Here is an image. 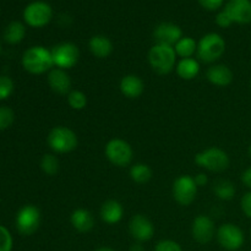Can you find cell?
<instances>
[{
    "instance_id": "cell-1",
    "label": "cell",
    "mask_w": 251,
    "mask_h": 251,
    "mask_svg": "<svg viewBox=\"0 0 251 251\" xmlns=\"http://www.w3.org/2000/svg\"><path fill=\"white\" fill-rule=\"evenodd\" d=\"M22 66L27 73L33 75L49 73L54 66L51 51L42 46L31 47L24 53Z\"/></svg>"
},
{
    "instance_id": "cell-2",
    "label": "cell",
    "mask_w": 251,
    "mask_h": 251,
    "mask_svg": "<svg viewBox=\"0 0 251 251\" xmlns=\"http://www.w3.org/2000/svg\"><path fill=\"white\" fill-rule=\"evenodd\" d=\"M48 146L54 153L64 154L70 153L77 147L78 139L77 135L70 127L64 126V125H58L54 126L49 131L48 137H47Z\"/></svg>"
},
{
    "instance_id": "cell-3",
    "label": "cell",
    "mask_w": 251,
    "mask_h": 251,
    "mask_svg": "<svg viewBox=\"0 0 251 251\" xmlns=\"http://www.w3.org/2000/svg\"><path fill=\"white\" fill-rule=\"evenodd\" d=\"M195 163L201 168L213 173H222L227 171L230 164L229 156L220 147H208L195 154Z\"/></svg>"
},
{
    "instance_id": "cell-4",
    "label": "cell",
    "mask_w": 251,
    "mask_h": 251,
    "mask_svg": "<svg viewBox=\"0 0 251 251\" xmlns=\"http://www.w3.org/2000/svg\"><path fill=\"white\" fill-rule=\"evenodd\" d=\"M226 51V41L221 34L211 32L205 34L198 43V58L201 61L212 64L222 58Z\"/></svg>"
},
{
    "instance_id": "cell-5",
    "label": "cell",
    "mask_w": 251,
    "mask_h": 251,
    "mask_svg": "<svg viewBox=\"0 0 251 251\" xmlns=\"http://www.w3.org/2000/svg\"><path fill=\"white\" fill-rule=\"evenodd\" d=\"M149 63L153 71L159 75H167L176 65V54L174 47L154 44L149 51Z\"/></svg>"
},
{
    "instance_id": "cell-6",
    "label": "cell",
    "mask_w": 251,
    "mask_h": 251,
    "mask_svg": "<svg viewBox=\"0 0 251 251\" xmlns=\"http://www.w3.org/2000/svg\"><path fill=\"white\" fill-rule=\"evenodd\" d=\"M104 154L108 161L114 166L124 168L130 166L134 157L131 145L123 139H112L104 147Z\"/></svg>"
},
{
    "instance_id": "cell-7",
    "label": "cell",
    "mask_w": 251,
    "mask_h": 251,
    "mask_svg": "<svg viewBox=\"0 0 251 251\" xmlns=\"http://www.w3.org/2000/svg\"><path fill=\"white\" fill-rule=\"evenodd\" d=\"M198 185L193 176L184 174L178 176L172 185L173 199L181 206H189L195 201L198 195Z\"/></svg>"
},
{
    "instance_id": "cell-8",
    "label": "cell",
    "mask_w": 251,
    "mask_h": 251,
    "mask_svg": "<svg viewBox=\"0 0 251 251\" xmlns=\"http://www.w3.org/2000/svg\"><path fill=\"white\" fill-rule=\"evenodd\" d=\"M51 56H53V63L55 68L69 70L74 68L78 63L80 59V50L77 46L71 42H64L58 44L50 49Z\"/></svg>"
},
{
    "instance_id": "cell-9",
    "label": "cell",
    "mask_w": 251,
    "mask_h": 251,
    "mask_svg": "<svg viewBox=\"0 0 251 251\" xmlns=\"http://www.w3.org/2000/svg\"><path fill=\"white\" fill-rule=\"evenodd\" d=\"M53 17L51 6L46 1H33L26 6L24 11V19L28 26L44 27L50 22Z\"/></svg>"
},
{
    "instance_id": "cell-10",
    "label": "cell",
    "mask_w": 251,
    "mask_h": 251,
    "mask_svg": "<svg viewBox=\"0 0 251 251\" xmlns=\"http://www.w3.org/2000/svg\"><path fill=\"white\" fill-rule=\"evenodd\" d=\"M216 238L218 244L228 251L239 250L245 242L244 232L233 223H225L221 226L216 233Z\"/></svg>"
},
{
    "instance_id": "cell-11",
    "label": "cell",
    "mask_w": 251,
    "mask_h": 251,
    "mask_svg": "<svg viewBox=\"0 0 251 251\" xmlns=\"http://www.w3.org/2000/svg\"><path fill=\"white\" fill-rule=\"evenodd\" d=\"M41 225V212L34 205H26L17 212L16 228L22 235H32Z\"/></svg>"
},
{
    "instance_id": "cell-12",
    "label": "cell",
    "mask_w": 251,
    "mask_h": 251,
    "mask_svg": "<svg viewBox=\"0 0 251 251\" xmlns=\"http://www.w3.org/2000/svg\"><path fill=\"white\" fill-rule=\"evenodd\" d=\"M216 233L217 229L212 218L206 215H199L194 218L191 225V235L196 243L208 244L216 237Z\"/></svg>"
},
{
    "instance_id": "cell-13",
    "label": "cell",
    "mask_w": 251,
    "mask_h": 251,
    "mask_svg": "<svg viewBox=\"0 0 251 251\" xmlns=\"http://www.w3.org/2000/svg\"><path fill=\"white\" fill-rule=\"evenodd\" d=\"M129 233L135 242H149L154 235V226L150 218L144 215H135L129 222Z\"/></svg>"
},
{
    "instance_id": "cell-14",
    "label": "cell",
    "mask_w": 251,
    "mask_h": 251,
    "mask_svg": "<svg viewBox=\"0 0 251 251\" xmlns=\"http://www.w3.org/2000/svg\"><path fill=\"white\" fill-rule=\"evenodd\" d=\"M153 38L156 44L174 47L180 38H183V31L180 27L172 22H162L154 28Z\"/></svg>"
},
{
    "instance_id": "cell-15",
    "label": "cell",
    "mask_w": 251,
    "mask_h": 251,
    "mask_svg": "<svg viewBox=\"0 0 251 251\" xmlns=\"http://www.w3.org/2000/svg\"><path fill=\"white\" fill-rule=\"evenodd\" d=\"M225 10L233 24L247 25L251 22V0H229Z\"/></svg>"
},
{
    "instance_id": "cell-16",
    "label": "cell",
    "mask_w": 251,
    "mask_h": 251,
    "mask_svg": "<svg viewBox=\"0 0 251 251\" xmlns=\"http://www.w3.org/2000/svg\"><path fill=\"white\" fill-rule=\"evenodd\" d=\"M48 80L49 86H50L51 90L54 91L58 95H66L71 92V78L69 76V74L66 73V70L59 68H53L48 73Z\"/></svg>"
},
{
    "instance_id": "cell-17",
    "label": "cell",
    "mask_w": 251,
    "mask_h": 251,
    "mask_svg": "<svg viewBox=\"0 0 251 251\" xmlns=\"http://www.w3.org/2000/svg\"><path fill=\"white\" fill-rule=\"evenodd\" d=\"M206 78L208 82L217 87H226L233 82V71L225 64H216V65L210 66L206 71Z\"/></svg>"
},
{
    "instance_id": "cell-18",
    "label": "cell",
    "mask_w": 251,
    "mask_h": 251,
    "mask_svg": "<svg viewBox=\"0 0 251 251\" xmlns=\"http://www.w3.org/2000/svg\"><path fill=\"white\" fill-rule=\"evenodd\" d=\"M119 87L123 96L129 100H136L144 93L145 83L140 76L135 75V74H129L120 80Z\"/></svg>"
},
{
    "instance_id": "cell-19",
    "label": "cell",
    "mask_w": 251,
    "mask_h": 251,
    "mask_svg": "<svg viewBox=\"0 0 251 251\" xmlns=\"http://www.w3.org/2000/svg\"><path fill=\"white\" fill-rule=\"evenodd\" d=\"M100 220L107 225H117L123 220L124 207L117 200H107L102 203L100 210Z\"/></svg>"
},
{
    "instance_id": "cell-20",
    "label": "cell",
    "mask_w": 251,
    "mask_h": 251,
    "mask_svg": "<svg viewBox=\"0 0 251 251\" xmlns=\"http://www.w3.org/2000/svg\"><path fill=\"white\" fill-rule=\"evenodd\" d=\"M70 223L78 233H88L95 227V217L86 208H76L70 215Z\"/></svg>"
},
{
    "instance_id": "cell-21",
    "label": "cell",
    "mask_w": 251,
    "mask_h": 251,
    "mask_svg": "<svg viewBox=\"0 0 251 251\" xmlns=\"http://www.w3.org/2000/svg\"><path fill=\"white\" fill-rule=\"evenodd\" d=\"M88 48L96 58L104 59L113 53L114 47H113L112 41L107 36L96 34V36L91 37V39L88 41Z\"/></svg>"
},
{
    "instance_id": "cell-22",
    "label": "cell",
    "mask_w": 251,
    "mask_h": 251,
    "mask_svg": "<svg viewBox=\"0 0 251 251\" xmlns=\"http://www.w3.org/2000/svg\"><path fill=\"white\" fill-rule=\"evenodd\" d=\"M176 71L181 80H193L200 73V63L195 58L180 59L176 63Z\"/></svg>"
},
{
    "instance_id": "cell-23",
    "label": "cell",
    "mask_w": 251,
    "mask_h": 251,
    "mask_svg": "<svg viewBox=\"0 0 251 251\" xmlns=\"http://www.w3.org/2000/svg\"><path fill=\"white\" fill-rule=\"evenodd\" d=\"M235 186L234 184L227 179H218L213 184V193L216 198L222 201H229L234 198L235 195Z\"/></svg>"
},
{
    "instance_id": "cell-24",
    "label": "cell",
    "mask_w": 251,
    "mask_h": 251,
    "mask_svg": "<svg viewBox=\"0 0 251 251\" xmlns=\"http://www.w3.org/2000/svg\"><path fill=\"white\" fill-rule=\"evenodd\" d=\"M174 50H176V56L180 59L193 58L194 54L198 51V42L191 37H183L174 46Z\"/></svg>"
},
{
    "instance_id": "cell-25",
    "label": "cell",
    "mask_w": 251,
    "mask_h": 251,
    "mask_svg": "<svg viewBox=\"0 0 251 251\" xmlns=\"http://www.w3.org/2000/svg\"><path fill=\"white\" fill-rule=\"evenodd\" d=\"M130 178L136 184H146L152 178V169L146 163H135L130 168Z\"/></svg>"
},
{
    "instance_id": "cell-26",
    "label": "cell",
    "mask_w": 251,
    "mask_h": 251,
    "mask_svg": "<svg viewBox=\"0 0 251 251\" xmlns=\"http://www.w3.org/2000/svg\"><path fill=\"white\" fill-rule=\"evenodd\" d=\"M25 34H26V28L24 25L19 21H12L5 29L4 38L7 43L17 44L25 38Z\"/></svg>"
},
{
    "instance_id": "cell-27",
    "label": "cell",
    "mask_w": 251,
    "mask_h": 251,
    "mask_svg": "<svg viewBox=\"0 0 251 251\" xmlns=\"http://www.w3.org/2000/svg\"><path fill=\"white\" fill-rule=\"evenodd\" d=\"M41 168L47 176H55L59 172V168H60V163H59L58 157L54 153H46L41 159Z\"/></svg>"
},
{
    "instance_id": "cell-28",
    "label": "cell",
    "mask_w": 251,
    "mask_h": 251,
    "mask_svg": "<svg viewBox=\"0 0 251 251\" xmlns=\"http://www.w3.org/2000/svg\"><path fill=\"white\" fill-rule=\"evenodd\" d=\"M87 96L78 90H71L68 95V104L70 105L71 109L74 110H82L87 105Z\"/></svg>"
},
{
    "instance_id": "cell-29",
    "label": "cell",
    "mask_w": 251,
    "mask_h": 251,
    "mask_svg": "<svg viewBox=\"0 0 251 251\" xmlns=\"http://www.w3.org/2000/svg\"><path fill=\"white\" fill-rule=\"evenodd\" d=\"M15 120V114L10 108L0 107V131L6 130L12 125Z\"/></svg>"
},
{
    "instance_id": "cell-30",
    "label": "cell",
    "mask_w": 251,
    "mask_h": 251,
    "mask_svg": "<svg viewBox=\"0 0 251 251\" xmlns=\"http://www.w3.org/2000/svg\"><path fill=\"white\" fill-rule=\"evenodd\" d=\"M14 91V82L9 76H0V100H6Z\"/></svg>"
},
{
    "instance_id": "cell-31",
    "label": "cell",
    "mask_w": 251,
    "mask_h": 251,
    "mask_svg": "<svg viewBox=\"0 0 251 251\" xmlns=\"http://www.w3.org/2000/svg\"><path fill=\"white\" fill-rule=\"evenodd\" d=\"M12 250V237L7 228L0 225V251Z\"/></svg>"
},
{
    "instance_id": "cell-32",
    "label": "cell",
    "mask_w": 251,
    "mask_h": 251,
    "mask_svg": "<svg viewBox=\"0 0 251 251\" xmlns=\"http://www.w3.org/2000/svg\"><path fill=\"white\" fill-rule=\"evenodd\" d=\"M154 251H183L179 243L174 242L172 239L159 240L154 247Z\"/></svg>"
},
{
    "instance_id": "cell-33",
    "label": "cell",
    "mask_w": 251,
    "mask_h": 251,
    "mask_svg": "<svg viewBox=\"0 0 251 251\" xmlns=\"http://www.w3.org/2000/svg\"><path fill=\"white\" fill-rule=\"evenodd\" d=\"M216 24L220 27H222V28H227V27L232 26L233 21L229 17V15L226 12V10H222V11L218 12L217 16H216Z\"/></svg>"
},
{
    "instance_id": "cell-34",
    "label": "cell",
    "mask_w": 251,
    "mask_h": 251,
    "mask_svg": "<svg viewBox=\"0 0 251 251\" xmlns=\"http://www.w3.org/2000/svg\"><path fill=\"white\" fill-rule=\"evenodd\" d=\"M223 1H225V0H199L201 6H202L203 9L208 10V11H215V10L220 9V7L222 6Z\"/></svg>"
},
{
    "instance_id": "cell-35",
    "label": "cell",
    "mask_w": 251,
    "mask_h": 251,
    "mask_svg": "<svg viewBox=\"0 0 251 251\" xmlns=\"http://www.w3.org/2000/svg\"><path fill=\"white\" fill-rule=\"evenodd\" d=\"M240 206H242V211L247 217L251 218V191L245 194L240 201Z\"/></svg>"
},
{
    "instance_id": "cell-36",
    "label": "cell",
    "mask_w": 251,
    "mask_h": 251,
    "mask_svg": "<svg viewBox=\"0 0 251 251\" xmlns=\"http://www.w3.org/2000/svg\"><path fill=\"white\" fill-rule=\"evenodd\" d=\"M194 180H195L198 188H201V186L207 185V183H208V178H207V176H206L205 173H199L198 176H194Z\"/></svg>"
},
{
    "instance_id": "cell-37",
    "label": "cell",
    "mask_w": 251,
    "mask_h": 251,
    "mask_svg": "<svg viewBox=\"0 0 251 251\" xmlns=\"http://www.w3.org/2000/svg\"><path fill=\"white\" fill-rule=\"evenodd\" d=\"M242 181L247 188L251 189V167L245 169L242 174Z\"/></svg>"
},
{
    "instance_id": "cell-38",
    "label": "cell",
    "mask_w": 251,
    "mask_h": 251,
    "mask_svg": "<svg viewBox=\"0 0 251 251\" xmlns=\"http://www.w3.org/2000/svg\"><path fill=\"white\" fill-rule=\"evenodd\" d=\"M129 251H145V248H144V245H142V243L136 242V243H134L131 247H130Z\"/></svg>"
},
{
    "instance_id": "cell-39",
    "label": "cell",
    "mask_w": 251,
    "mask_h": 251,
    "mask_svg": "<svg viewBox=\"0 0 251 251\" xmlns=\"http://www.w3.org/2000/svg\"><path fill=\"white\" fill-rule=\"evenodd\" d=\"M96 251H115V250L110 249V248H105V247H103V248H100V249H97Z\"/></svg>"
},
{
    "instance_id": "cell-40",
    "label": "cell",
    "mask_w": 251,
    "mask_h": 251,
    "mask_svg": "<svg viewBox=\"0 0 251 251\" xmlns=\"http://www.w3.org/2000/svg\"><path fill=\"white\" fill-rule=\"evenodd\" d=\"M249 154H250V157H251V145H250V147H249Z\"/></svg>"
},
{
    "instance_id": "cell-41",
    "label": "cell",
    "mask_w": 251,
    "mask_h": 251,
    "mask_svg": "<svg viewBox=\"0 0 251 251\" xmlns=\"http://www.w3.org/2000/svg\"><path fill=\"white\" fill-rule=\"evenodd\" d=\"M0 53H1V46H0Z\"/></svg>"
},
{
    "instance_id": "cell-42",
    "label": "cell",
    "mask_w": 251,
    "mask_h": 251,
    "mask_svg": "<svg viewBox=\"0 0 251 251\" xmlns=\"http://www.w3.org/2000/svg\"><path fill=\"white\" fill-rule=\"evenodd\" d=\"M250 235H251V232H250Z\"/></svg>"
},
{
    "instance_id": "cell-43",
    "label": "cell",
    "mask_w": 251,
    "mask_h": 251,
    "mask_svg": "<svg viewBox=\"0 0 251 251\" xmlns=\"http://www.w3.org/2000/svg\"><path fill=\"white\" fill-rule=\"evenodd\" d=\"M250 86H251V82H250Z\"/></svg>"
}]
</instances>
